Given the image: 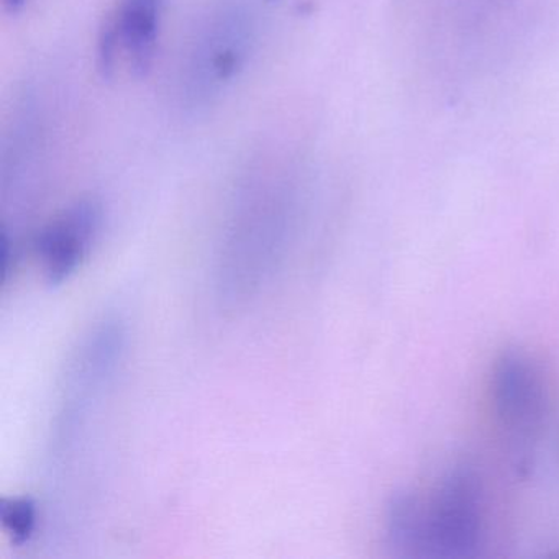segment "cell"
Wrapping results in <instances>:
<instances>
[{"mask_svg":"<svg viewBox=\"0 0 559 559\" xmlns=\"http://www.w3.org/2000/svg\"><path fill=\"white\" fill-rule=\"evenodd\" d=\"M28 2H31V0H2L5 11L14 12V14L15 12H21Z\"/></svg>","mask_w":559,"mask_h":559,"instance_id":"cell-7","label":"cell"},{"mask_svg":"<svg viewBox=\"0 0 559 559\" xmlns=\"http://www.w3.org/2000/svg\"><path fill=\"white\" fill-rule=\"evenodd\" d=\"M389 545L404 558L464 559L483 543L484 490L467 466L444 474L430 496L395 493L385 510Z\"/></svg>","mask_w":559,"mask_h":559,"instance_id":"cell-1","label":"cell"},{"mask_svg":"<svg viewBox=\"0 0 559 559\" xmlns=\"http://www.w3.org/2000/svg\"><path fill=\"white\" fill-rule=\"evenodd\" d=\"M99 225V205L80 201L40 231L35 248L48 283H63L81 266Z\"/></svg>","mask_w":559,"mask_h":559,"instance_id":"cell-5","label":"cell"},{"mask_svg":"<svg viewBox=\"0 0 559 559\" xmlns=\"http://www.w3.org/2000/svg\"><path fill=\"white\" fill-rule=\"evenodd\" d=\"M165 0H117L99 38L104 73H148L158 51Z\"/></svg>","mask_w":559,"mask_h":559,"instance_id":"cell-4","label":"cell"},{"mask_svg":"<svg viewBox=\"0 0 559 559\" xmlns=\"http://www.w3.org/2000/svg\"><path fill=\"white\" fill-rule=\"evenodd\" d=\"M490 401L497 424L510 441L528 447L536 440L546 411L545 379L532 356L507 348L497 356L490 374Z\"/></svg>","mask_w":559,"mask_h":559,"instance_id":"cell-3","label":"cell"},{"mask_svg":"<svg viewBox=\"0 0 559 559\" xmlns=\"http://www.w3.org/2000/svg\"><path fill=\"white\" fill-rule=\"evenodd\" d=\"M0 523L14 545H25L37 528V506L31 497L4 499L0 502Z\"/></svg>","mask_w":559,"mask_h":559,"instance_id":"cell-6","label":"cell"},{"mask_svg":"<svg viewBox=\"0 0 559 559\" xmlns=\"http://www.w3.org/2000/svg\"><path fill=\"white\" fill-rule=\"evenodd\" d=\"M263 28L258 0H217L195 25L179 67V99L201 114L221 103L250 67Z\"/></svg>","mask_w":559,"mask_h":559,"instance_id":"cell-2","label":"cell"}]
</instances>
